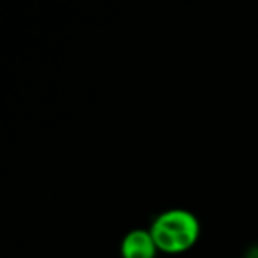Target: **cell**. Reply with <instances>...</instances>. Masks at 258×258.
Wrapping results in <instances>:
<instances>
[{
  "label": "cell",
  "instance_id": "1",
  "mask_svg": "<svg viewBox=\"0 0 258 258\" xmlns=\"http://www.w3.org/2000/svg\"><path fill=\"white\" fill-rule=\"evenodd\" d=\"M149 232L159 251L175 254L195 246L200 237V223L189 211L172 209L159 214Z\"/></svg>",
  "mask_w": 258,
  "mask_h": 258
},
{
  "label": "cell",
  "instance_id": "2",
  "mask_svg": "<svg viewBox=\"0 0 258 258\" xmlns=\"http://www.w3.org/2000/svg\"><path fill=\"white\" fill-rule=\"evenodd\" d=\"M158 246L147 230H133L120 244L122 258H156Z\"/></svg>",
  "mask_w": 258,
  "mask_h": 258
}]
</instances>
